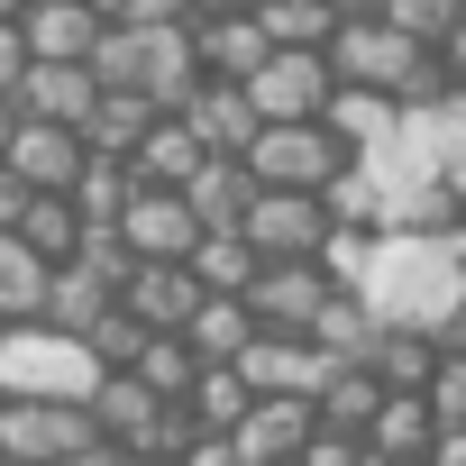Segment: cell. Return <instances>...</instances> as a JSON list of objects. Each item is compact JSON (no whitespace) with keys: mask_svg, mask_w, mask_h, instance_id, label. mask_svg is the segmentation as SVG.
I'll return each instance as SVG.
<instances>
[{"mask_svg":"<svg viewBox=\"0 0 466 466\" xmlns=\"http://www.w3.org/2000/svg\"><path fill=\"white\" fill-rule=\"evenodd\" d=\"M348 293L375 311V329H439V311L466 302V275L439 238H375V257Z\"/></svg>","mask_w":466,"mask_h":466,"instance_id":"obj_1","label":"cell"},{"mask_svg":"<svg viewBox=\"0 0 466 466\" xmlns=\"http://www.w3.org/2000/svg\"><path fill=\"white\" fill-rule=\"evenodd\" d=\"M101 92H137L156 110H183L201 65H192V28H101V46L83 56Z\"/></svg>","mask_w":466,"mask_h":466,"instance_id":"obj_2","label":"cell"},{"mask_svg":"<svg viewBox=\"0 0 466 466\" xmlns=\"http://www.w3.org/2000/svg\"><path fill=\"white\" fill-rule=\"evenodd\" d=\"M110 366H92L83 339L46 329V320H19V329H0V393L10 402H83Z\"/></svg>","mask_w":466,"mask_h":466,"instance_id":"obj_3","label":"cell"},{"mask_svg":"<svg viewBox=\"0 0 466 466\" xmlns=\"http://www.w3.org/2000/svg\"><path fill=\"white\" fill-rule=\"evenodd\" d=\"M238 165H248V183L257 192H320L339 165H357L320 119H257V137L238 147Z\"/></svg>","mask_w":466,"mask_h":466,"instance_id":"obj_4","label":"cell"},{"mask_svg":"<svg viewBox=\"0 0 466 466\" xmlns=\"http://www.w3.org/2000/svg\"><path fill=\"white\" fill-rule=\"evenodd\" d=\"M320 65H329V83H366V92H393V101H402V83L430 65V46H411V37L384 28V19H339V28L320 37Z\"/></svg>","mask_w":466,"mask_h":466,"instance_id":"obj_5","label":"cell"},{"mask_svg":"<svg viewBox=\"0 0 466 466\" xmlns=\"http://www.w3.org/2000/svg\"><path fill=\"white\" fill-rule=\"evenodd\" d=\"M238 238L257 248V266L320 257V238H329V201H320V192H257L248 219H238Z\"/></svg>","mask_w":466,"mask_h":466,"instance_id":"obj_6","label":"cell"},{"mask_svg":"<svg viewBox=\"0 0 466 466\" xmlns=\"http://www.w3.org/2000/svg\"><path fill=\"white\" fill-rule=\"evenodd\" d=\"M119 248L128 257H147V266H183L192 257V238H201V219H192V201L183 192H165V183H137L128 201H119Z\"/></svg>","mask_w":466,"mask_h":466,"instance_id":"obj_7","label":"cell"},{"mask_svg":"<svg viewBox=\"0 0 466 466\" xmlns=\"http://www.w3.org/2000/svg\"><path fill=\"white\" fill-rule=\"evenodd\" d=\"M92 439L83 402H10L0 393V466H65Z\"/></svg>","mask_w":466,"mask_h":466,"instance_id":"obj_8","label":"cell"},{"mask_svg":"<svg viewBox=\"0 0 466 466\" xmlns=\"http://www.w3.org/2000/svg\"><path fill=\"white\" fill-rule=\"evenodd\" d=\"M238 92H248L257 119H320V101H329V65H320V46H266V65H257Z\"/></svg>","mask_w":466,"mask_h":466,"instance_id":"obj_9","label":"cell"},{"mask_svg":"<svg viewBox=\"0 0 466 466\" xmlns=\"http://www.w3.org/2000/svg\"><path fill=\"white\" fill-rule=\"evenodd\" d=\"M311 430H320V411L302 393H257L238 411V430H228V448H238V466H293L311 448Z\"/></svg>","mask_w":466,"mask_h":466,"instance_id":"obj_10","label":"cell"},{"mask_svg":"<svg viewBox=\"0 0 466 466\" xmlns=\"http://www.w3.org/2000/svg\"><path fill=\"white\" fill-rule=\"evenodd\" d=\"M329 293H339V284H329L311 257H284V266H257L238 302H248V320H257V329H293V339H302V329H311V311H320Z\"/></svg>","mask_w":466,"mask_h":466,"instance_id":"obj_11","label":"cell"},{"mask_svg":"<svg viewBox=\"0 0 466 466\" xmlns=\"http://www.w3.org/2000/svg\"><path fill=\"white\" fill-rule=\"evenodd\" d=\"M83 128H56V119H19L10 128V147H0V165L19 174V192H74V174H83Z\"/></svg>","mask_w":466,"mask_h":466,"instance_id":"obj_12","label":"cell"},{"mask_svg":"<svg viewBox=\"0 0 466 466\" xmlns=\"http://www.w3.org/2000/svg\"><path fill=\"white\" fill-rule=\"evenodd\" d=\"M228 366L248 375V393H302V402H311V393L329 384V357H320L311 339H293V329H257Z\"/></svg>","mask_w":466,"mask_h":466,"instance_id":"obj_13","label":"cell"},{"mask_svg":"<svg viewBox=\"0 0 466 466\" xmlns=\"http://www.w3.org/2000/svg\"><path fill=\"white\" fill-rule=\"evenodd\" d=\"M320 128L366 165V156H384L393 137H402V101L393 92H366V83H329V101H320Z\"/></svg>","mask_w":466,"mask_h":466,"instance_id":"obj_14","label":"cell"},{"mask_svg":"<svg viewBox=\"0 0 466 466\" xmlns=\"http://www.w3.org/2000/svg\"><path fill=\"white\" fill-rule=\"evenodd\" d=\"M101 10L92 0H28L19 10V37H28V65H83L92 46H101Z\"/></svg>","mask_w":466,"mask_h":466,"instance_id":"obj_15","label":"cell"},{"mask_svg":"<svg viewBox=\"0 0 466 466\" xmlns=\"http://www.w3.org/2000/svg\"><path fill=\"white\" fill-rule=\"evenodd\" d=\"M192 302H201V284H192V266H128L119 275V311L137 320V329H183L192 320Z\"/></svg>","mask_w":466,"mask_h":466,"instance_id":"obj_16","label":"cell"},{"mask_svg":"<svg viewBox=\"0 0 466 466\" xmlns=\"http://www.w3.org/2000/svg\"><path fill=\"white\" fill-rule=\"evenodd\" d=\"M192 65H201V83H248V74L266 65V28H257V10L192 19Z\"/></svg>","mask_w":466,"mask_h":466,"instance_id":"obj_17","label":"cell"},{"mask_svg":"<svg viewBox=\"0 0 466 466\" xmlns=\"http://www.w3.org/2000/svg\"><path fill=\"white\" fill-rule=\"evenodd\" d=\"M10 101H19V119H56V128H83V119H92V101H101V83H92V65H28Z\"/></svg>","mask_w":466,"mask_h":466,"instance_id":"obj_18","label":"cell"},{"mask_svg":"<svg viewBox=\"0 0 466 466\" xmlns=\"http://www.w3.org/2000/svg\"><path fill=\"white\" fill-rule=\"evenodd\" d=\"M156 411H165V402H156V393H147V384H137L128 366H110V375H101V384L83 393V420H92L101 439H119L128 457L147 448V430H156Z\"/></svg>","mask_w":466,"mask_h":466,"instance_id":"obj_19","label":"cell"},{"mask_svg":"<svg viewBox=\"0 0 466 466\" xmlns=\"http://www.w3.org/2000/svg\"><path fill=\"white\" fill-rule=\"evenodd\" d=\"M357 439H366V457H375V466H420V457H430V439H439V420H430V402H420V393H384V402L366 411V430H357Z\"/></svg>","mask_w":466,"mask_h":466,"instance_id":"obj_20","label":"cell"},{"mask_svg":"<svg viewBox=\"0 0 466 466\" xmlns=\"http://www.w3.org/2000/svg\"><path fill=\"white\" fill-rule=\"evenodd\" d=\"M174 119L192 128V147H201V156H238V147L257 137V110H248V92H238V83H192V101H183Z\"/></svg>","mask_w":466,"mask_h":466,"instance_id":"obj_21","label":"cell"},{"mask_svg":"<svg viewBox=\"0 0 466 466\" xmlns=\"http://www.w3.org/2000/svg\"><path fill=\"white\" fill-rule=\"evenodd\" d=\"M466 201L439 183V174H411V183H384V219H375V238H439V228H457Z\"/></svg>","mask_w":466,"mask_h":466,"instance_id":"obj_22","label":"cell"},{"mask_svg":"<svg viewBox=\"0 0 466 466\" xmlns=\"http://www.w3.org/2000/svg\"><path fill=\"white\" fill-rule=\"evenodd\" d=\"M110 302H119V284L65 257V266H46V302H37V320H46V329H65V339H83V329H92Z\"/></svg>","mask_w":466,"mask_h":466,"instance_id":"obj_23","label":"cell"},{"mask_svg":"<svg viewBox=\"0 0 466 466\" xmlns=\"http://www.w3.org/2000/svg\"><path fill=\"white\" fill-rule=\"evenodd\" d=\"M183 201H192V219H201V228H238V219H248V201H257V183H248V165H238V156H201V165H192V183H183Z\"/></svg>","mask_w":466,"mask_h":466,"instance_id":"obj_24","label":"cell"},{"mask_svg":"<svg viewBox=\"0 0 466 466\" xmlns=\"http://www.w3.org/2000/svg\"><path fill=\"white\" fill-rule=\"evenodd\" d=\"M248 339H257V320H248V302H238V293H201V302H192V320H183V348H192L201 366H228Z\"/></svg>","mask_w":466,"mask_h":466,"instance_id":"obj_25","label":"cell"},{"mask_svg":"<svg viewBox=\"0 0 466 466\" xmlns=\"http://www.w3.org/2000/svg\"><path fill=\"white\" fill-rule=\"evenodd\" d=\"M119 165H128L137 183H165V192H183V183H192V165H201V147H192V128L165 110V119H156V128H147V137H137Z\"/></svg>","mask_w":466,"mask_h":466,"instance_id":"obj_26","label":"cell"},{"mask_svg":"<svg viewBox=\"0 0 466 466\" xmlns=\"http://www.w3.org/2000/svg\"><path fill=\"white\" fill-rule=\"evenodd\" d=\"M357 366H366L384 393H420V384H430V366H439V348H430V329H375Z\"/></svg>","mask_w":466,"mask_h":466,"instance_id":"obj_27","label":"cell"},{"mask_svg":"<svg viewBox=\"0 0 466 466\" xmlns=\"http://www.w3.org/2000/svg\"><path fill=\"white\" fill-rule=\"evenodd\" d=\"M10 238H19L37 266H65V257H74V238H83V219H74V201H65V192H28V201H19V219H10Z\"/></svg>","mask_w":466,"mask_h":466,"instance_id":"obj_28","label":"cell"},{"mask_svg":"<svg viewBox=\"0 0 466 466\" xmlns=\"http://www.w3.org/2000/svg\"><path fill=\"white\" fill-rule=\"evenodd\" d=\"M302 339H311V348H320L329 366H357V357H366V339H375V311H366V302H357V293L339 284V293H329V302L311 311V329H302Z\"/></svg>","mask_w":466,"mask_h":466,"instance_id":"obj_29","label":"cell"},{"mask_svg":"<svg viewBox=\"0 0 466 466\" xmlns=\"http://www.w3.org/2000/svg\"><path fill=\"white\" fill-rule=\"evenodd\" d=\"M128 375H137L156 402H183V393H192V375H201V357L183 348V329H147V339H137V357H128Z\"/></svg>","mask_w":466,"mask_h":466,"instance_id":"obj_30","label":"cell"},{"mask_svg":"<svg viewBox=\"0 0 466 466\" xmlns=\"http://www.w3.org/2000/svg\"><path fill=\"white\" fill-rule=\"evenodd\" d=\"M183 266H192V284H201V293H248V275H257V248L238 238V228H201Z\"/></svg>","mask_w":466,"mask_h":466,"instance_id":"obj_31","label":"cell"},{"mask_svg":"<svg viewBox=\"0 0 466 466\" xmlns=\"http://www.w3.org/2000/svg\"><path fill=\"white\" fill-rule=\"evenodd\" d=\"M248 402H257V393H248V375H238V366H201V375H192V393H183L192 430H210V439L238 430V411H248Z\"/></svg>","mask_w":466,"mask_h":466,"instance_id":"obj_32","label":"cell"},{"mask_svg":"<svg viewBox=\"0 0 466 466\" xmlns=\"http://www.w3.org/2000/svg\"><path fill=\"white\" fill-rule=\"evenodd\" d=\"M384 402V384L366 375V366H329V384L311 393V411H320V430H366V411Z\"/></svg>","mask_w":466,"mask_h":466,"instance_id":"obj_33","label":"cell"},{"mask_svg":"<svg viewBox=\"0 0 466 466\" xmlns=\"http://www.w3.org/2000/svg\"><path fill=\"white\" fill-rule=\"evenodd\" d=\"M37 302H46V266L10 238V228H0V320L19 329V320H37Z\"/></svg>","mask_w":466,"mask_h":466,"instance_id":"obj_34","label":"cell"},{"mask_svg":"<svg viewBox=\"0 0 466 466\" xmlns=\"http://www.w3.org/2000/svg\"><path fill=\"white\" fill-rule=\"evenodd\" d=\"M137 192V174L119 165V156H83V174H74V219H119V201Z\"/></svg>","mask_w":466,"mask_h":466,"instance_id":"obj_35","label":"cell"},{"mask_svg":"<svg viewBox=\"0 0 466 466\" xmlns=\"http://www.w3.org/2000/svg\"><path fill=\"white\" fill-rule=\"evenodd\" d=\"M320 201H329V219L375 228V219H384V174H375V165H339V174L320 183Z\"/></svg>","mask_w":466,"mask_h":466,"instance_id":"obj_36","label":"cell"},{"mask_svg":"<svg viewBox=\"0 0 466 466\" xmlns=\"http://www.w3.org/2000/svg\"><path fill=\"white\" fill-rule=\"evenodd\" d=\"M257 28H266V46H320L339 19L320 0H257Z\"/></svg>","mask_w":466,"mask_h":466,"instance_id":"obj_37","label":"cell"},{"mask_svg":"<svg viewBox=\"0 0 466 466\" xmlns=\"http://www.w3.org/2000/svg\"><path fill=\"white\" fill-rule=\"evenodd\" d=\"M384 28H402L411 46H439L457 19H466V0H384V10H375Z\"/></svg>","mask_w":466,"mask_h":466,"instance_id":"obj_38","label":"cell"},{"mask_svg":"<svg viewBox=\"0 0 466 466\" xmlns=\"http://www.w3.org/2000/svg\"><path fill=\"white\" fill-rule=\"evenodd\" d=\"M366 257H375V228H348V219H329V238H320V257H311V266H320L329 284H357V275H366Z\"/></svg>","mask_w":466,"mask_h":466,"instance_id":"obj_39","label":"cell"},{"mask_svg":"<svg viewBox=\"0 0 466 466\" xmlns=\"http://www.w3.org/2000/svg\"><path fill=\"white\" fill-rule=\"evenodd\" d=\"M137 339H147V329H137V320H128L119 302H110V311H101V320L83 329V348H92V366H128V357H137Z\"/></svg>","mask_w":466,"mask_h":466,"instance_id":"obj_40","label":"cell"},{"mask_svg":"<svg viewBox=\"0 0 466 466\" xmlns=\"http://www.w3.org/2000/svg\"><path fill=\"white\" fill-rule=\"evenodd\" d=\"M420 402H430V420L448 430V420H466V357H439L430 366V384H420Z\"/></svg>","mask_w":466,"mask_h":466,"instance_id":"obj_41","label":"cell"},{"mask_svg":"<svg viewBox=\"0 0 466 466\" xmlns=\"http://www.w3.org/2000/svg\"><path fill=\"white\" fill-rule=\"evenodd\" d=\"M293 466H375V457H366L357 430H311V448H302Z\"/></svg>","mask_w":466,"mask_h":466,"instance_id":"obj_42","label":"cell"},{"mask_svg":"<svg viewBox=\"0 0 466 466\" xmlns=\"http://www.w3.org/2000/svg\"><path fill=\"white\" fill-rule=\"evenodd\" d=\"M110 28H192V0H119Z\"/></svg>","mask_w":466,"mask_h":466,"instance_id":"obj_43","label":"cell"},{"mask_svg":"<svg viewBox=\"0 0 466 466\" xmlns=\"http://www.w3.org/2000/svg\"><path fill=\"white\" fill-rule=\"evenodd\" d=\"M19 74H28V37L19 19H0V92H19Z\"/></svg>","mask_w":466,"mask_h":466,"instance_id":"obj_44","label":"cell"},{"mask_svg":"<svg viewBox=\"0 0 466 466\" xmlns=\"http://www.w3.org/2000/svg\"><path fill=\"white\" fill-rule=\"evenodd\" d=\"M174 466H238V448H228V439H210V430H192V448H183Z\"/></svg>","mask_w":466,"mask_h":466,"instance_id":"obj_45","label":"cell"},{"mask_svg":"<svg viewBox=\"0 0 466 466\" xmlns=\"http://www.w3.org/2000/svg\"><path fill=\"white\" fill-rule=\"evenodd\" d=\"M65 466H128V448H119V439H101V430H92V439H83V448H74V457H65Z\"/></svg>","mask_w":466,"mask_h":466,"instance_id":"obj_46","label":"cell"},{"mask_svg":"<svg viewBox=\"0 0 466 466\" xmlns=\"http://www.w3.org/2000/svg\"><path fill=\"white\" fill-rule=\"evenodd\" d=\"M420 466H466V420H448V430L430 439V457H420Z\"/></svg>","mask_w":466,"mask_h":466,"instance_id":"obj_47","label":"cell"},{"mask_svg":"<svg viewBox=\"0 0 466 466\" xmlns=\"http://www.w3.org/2000/svg\"><path fill=\"white\" fill-rule=\"evenodd\" d=\"M430 56H439V65H448V83H466V19H457V28H448V37H439V46H430Z\"/></svg>","mask_w":466,"mask_h":466,"instance_id":"obj_48","label":"cell"},{"mask_svg":"<svg viewBox=\"0 0 466 466\" xmlns=\"http://www.w3.org/2000/svg\"><path fill=\"white\" fill-rule=\"evenodd\" d=\"M19 201H28V192H19V174H10V165H0V228H10V219H19Z\"/></svg>","mask_w":466,"mask_h":466,"instance_id":"obj_49","label":"cell"},{"mask_svg":"<svg viewBox=\"0 0 466 466\" xmlns=\"http://www.w3.org/2000/svg\"><path fill=\"white\" fill-rule=\"evenodd\" d=\"M320 10H329V19H375L384 0H320Z\"/></svg>","mask_w":466,"mask_h":466,"instance_id":"obj_50","label":"cell"},{"mask_svg":"<svg viewBox=\"0 0 466 466\" xmlns=\"http://www.w3.org/2000/svg\"><path fill=\"white\" fill-rule=\"evenodd\" d=\"M228 10H257V0H192V19H228Z\"/></svg>","mask_w":466,"mask_h":466,"instance_id":"obj_51","label":"cell"},{"mask_svg":"<svg viewBox=\"0 0 466 466\" xmlns=\"http://www.w3.org/2000/svg\"><path fill=\"white\" fill-rule=\"evenodd\" d=\"M10 128H19V101H10V92H0V147H10Z\"/></svg>","mask_w":466,"mask_h":466,"instance_id":"obj_52","label":"cell"},{"mask_svg":"<svg viewBox=\"0 0 466 466\" xmlns=\"http://www.w3.org/2000/svg\"><path fill=\"white\" fill-rule=\"evenodd\" d=\"M19 10H28V0H0V19H19Z\"/></svg>","mask_w":466,"mask_h":466,"instance_id":"obj_53","label":"cell"},{"mask_svg":"<svg viewBox=\"0 0 466 466\" xmlns=\"http://www.w3.org/2000/svg\"><path fill=\"white\" fill-rule=\"evenodd\" d=\"M128 466H156V457H128Z\"/></svg>","mask_w":466,"mask_h":466,"instance_id":"obj_54","label":"cell"},{"mask_svg":"<svg viewBox=\"0 0 466 466\" xmlns=\"http://www.w3.org/2000/svg\"><path fill=\"white\" fill-rule=\"evenodd\" d=\"M0 329H10V320H0Z\"/></svg>","mask_w":466,"mask_h":466,"instance_id":"obj_55","label":"cell"}]
</instances>
